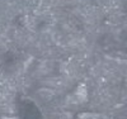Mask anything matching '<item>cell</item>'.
Returning <instances> with one entry per match:
<instances>
[{
    "instance_id": "cell-1",
    "label": "cell",
    "mask_w": 127,
    "mask_h": 119,
    "mask_svg": "<svg viewBox=\"0 0 127 119\" xmlns=\"http://www.w3.org/2000/svg\"><path fill=\"white\" fill-rule=\"evenodd\" d=\"M20 117L22 119H41V113L37 109L34 103L29 101L28 104H22L20 105Z\"/></svg>"
},
{
    "instance_id": "cell-2",
    "label": "cell",
    "mask_w": 127,
    "mask_h": 119,
    "mask_svg": "<svg viewBox=\"0 0 127 119\" xmlns=\"http://www.w3.org/2000/svg\"><path fill=\"white\" fill-rule=\"evenodd\" d=\"M76 119H109L108 117H105L99 113H93V112H83L79 113Z\"/></svg>"
}]
</instances>
